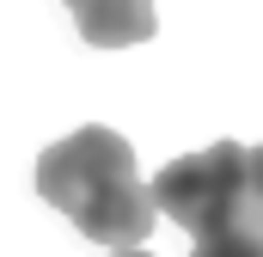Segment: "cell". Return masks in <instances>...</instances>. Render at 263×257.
Here are the masks:
<instances>
[{
  "mask_svg": "<svg viewBox=\"0 0 263 257\" xmlns=\"http://www.w3.org/2000/svg\"><path fill=\"white\" fill-rule=\"evenodd\" d=\"M67 12L92 49H129V43H147L159 31L153 0H67Z\"/></svg>",
  "mask_w": 263,
  "mask_h": 257,
  "instance_id": "3957f363",
  "label": "cell"
},
{
  "mask_svg": "<svg viewBox=\"0 0 263 257\" xmlns=\"http://www.w3.org/2000/svg\"><path fill=\"white\" fill-rule=\"evenodd\" d=\"M147 196H153V214H172V227H184L190 239H214V233L263 221V202L251 190V166H245L239 141H214L202 153L172 159L147 184Z\"/></svg>",
  "mask_w": 263,
  "mask_h": 257,
  "instance_id": "7a4b0ae2",
  "label": "cell"
},
{
  "mask_svg": "<svg viewBox=\"0 0 263 257\" xmlns=\"http://www.w3.org/2000/svg\"><path fill=\"white\" fill-rule=\"evenodd\" d=\"M110 257H153V251H110Z\"/></svg>",
  "mask_w": 263,
  "mask_h": 257,
  "instance_id": "8992f818",
  "label": "cell"
},
{
  "mask_svg": "<svg viewBox=\"0 0 263 257\" xmlns=\"http://www.w3.org/2000/svg\"><path fill=\"white\" fill-rule=\"evenodd\" d=\"M245 166H251V190L263 202V147H245Z\"/></svg>",
  "mask_w": 263,
  "mask_h": 257,
  "instance_id": "5b68a950",
  "label": "cell"
},
{
  "mask_svg": "<svg viewBox=\"0 0 263 257\" xmlns=\"http://www.w3.org/2000/svg\"><path fill=\"white\" fill-rule=\"evenodd\" d=\"M190 257H263V221L233 227V233H214V239H196Z\"/></svg>",
  "mask_w": 263,
  "mask_h": 257,
  "instance_id": "277c9868",
  "label": "cell"
},
{
  "mask_svg": "<svg viewBox=\"0 0 263 257\" xmlns=\"http://www.w3.org/2000/svg\"><path fill=\"white\" fill-rule=\"evenodd\" d=\"M37 196L110 251H141L159 227L153 196L135 172V147L104 123H86L37 153Z\"/></svg>",
  "mask_w": 263,
  "mask_h": 257,
  "instance_id": "6da1fadb",
  "label": "cell"
}]
</instances>
